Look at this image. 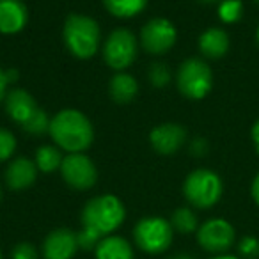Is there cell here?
<instances>
[{"label":"cell","instance_id":"21","mask_svg":"<svg viewBox=\"0 0 259 259\" xmlns=\"http://www.w3.org/2000/svg\"><path fill=\"white\" fill-rule=\"evenodd\" d=\"M170 226L174 231L181 234H190L195 233L199 229L197 215L192 211L190 208H178L172 213V219H170Z\"/></svg>","mask_w":259,"mask_h":259},{"label":"cell","instance_id":"28","mask_svg":"<svg viewBox=\"0 0 259 259\" xmlns=\"http://www.w3.org/2000/svg\"><path fill=\"white\" fill-rule=\"evenodd\" d=\"M11 259H37V248L32 243H18L13 248Z\"/></svg>","mask_w":259,"mask_h":259},{"label":"cell","instance_id":"22","mask_svg":"<svg viewBox=\"0 0 259 259\" xmlns=\"http://www.w3.org/2000/svg\"><path fill=\"white\" fill-rule=\"evenodd\" d=\"M243 15V2L241 0H222L219 4V18L224 23H234Z\"/></svg>","mask_w":259,"mask_h":259},{"label":"cell","instance_id":"33","mask_svg":"<svg viewBox=\"0 0 259 259\" xmlns=\"http://www.w3.org/2000/svg\"><path fill=\"white\" fill-rule=\"evenodd\" d=\"M209 259H240V257L231 255V254H219V255H213V257H209Z\"/></svg>","mask_w":259,"mask_h":259},{"label":"cell","instance_id":"17","mask_svg":"<svg viewBox=\"0 0 259 259\" xmlns=\"http://www.w3.org/2000/svg\"><path fill=\"white\" fill-rule=\"evenodd\" d=\"M108 93H110V98L115 101V103H130L134 101L139 94V83L134 76L130 73L124 71H117L108 82Z\"/></svg>","mask_w":259,"mask_h":259},{"label":"cell","instance_id":"18","mask_svg":"<svg viewBox=\"0 0 259 259\" xmlns=\"http://www.w3.org/2000/svg\"><path fill=\"white\" fill-rule=\"evenodd\" d=\"M96 259H134V248L122 236H105L94 248Z\"/></svg>","mask_w":259,"mask_h":259},{"label":"cell","instance_id":"37","mask_svg":"<svg viewBox=\"0 0 259 259\" xmlns=\"http://www.w3.org/2000/svg\"><path fill=\"white\" fill-rule=\"evenodd\" d=\"M254 2H255V4H257V6H259V0H254Z\"/></svg>","mask_w":259,"mask_h":259},{"label":"cell","instance_id":"9","mask_svg":"<svg viewBox=\"0 0 259 259\" xmlns=\"http://www.w3.org/2000/svg\"><path fill=\"white\" fill-rule=\"evenodd\" d=\"M236 240L234 227L224 219H209L197 229V241L206 252L226 254Z\"/></svg>","mask_w":259,"mask_h":259},{"label":"cell","instance_id":"16","mask_svg":"<svg viewBox=\"0 0 259 259\" xmlns=\"http://www.w3.org/2000/svg\"><path fill=\"white\" fill-rule=\"evenodd\" d=\"M199 50L208 59H220L229 50V36L219 27H209L199 37Z\"/></svg>","mask_w":259,"mask_h":259},{"label":"cell","instance_id":"5","mask_svg":"<svg viewBox=\"0 0 259 259\" xmlns=\"http://www.w3.org/2000/svg\"><path fill=\"white\" fill-rule=\"evenodd\" d=\"M178 91L188 100L199 101L209 94L213 87V75L202 59H187L181 62L176 75Z\"/></svg>","mask_w":259,"mask_h":259},{"label":"cell","instance_id":"11","mask_svg":"<svg viewBox=\"0 0 259 259\" xmlns=\"http://www.w3.org/2000/svg\"><path fill=\"white\" fill-rule=\"evenodd\" d=\"M187 141V130L178 122H163L149 134V144L158 155L172 156Z\"/></svg>","mask_w":259,"mask_h":259},{"label":"cell","instance_id":"26","mask_svg":"<svg viewBox=\"0 0 259 259\" xmlns=\"http://www.w3.org/2000/svg\"><path fill=\"white\" fill-rule=\"evenodd\" d=\"M241 257L245 259H257L259 257V240L254 236H243L238 243Z\"/></svg>","mask_w":259,"mask_h":259},{"label":"cell","instance_id":"2","mask_svg":"<svg viewBox=\"0 0 259 259\" xmlns=\"http://www.w3.org/2000/svg\"><path fill=\"white\" fill-rule=\"evenodd\" d=\"M126 219V208L119 197L103 194L93 197L82 209V227L93 231L100 238L110 236L122 226Z\"/></svg>","mask_w":259,"mask_h":259},{"label":"cell","instance_id":"1","mask_svg":"<svg viewBox=\"0 0 259 259\" xmlns=\"http://www.w3.org/2000/svg\"><path fill=\"white\" fill-rule=\"evenodd\" d=\"M52 141L68 153H83L94 141V128L83 112L64 108L50 119Z\"/></svg>","mask_w":259,"mask_h":259},{"label":"cell","instance_id":"6","mask_svg":"<svg viewBox=\"0 0 259 259\" xmlns=\"http://www.w3.org/2000/svg\"><path fill=\"white\" fill-rule=\"evenodd\" d=\"M134 238L141 250L148 254H162L172 243L174 229L169 220L162 217H146L135 224Z\"/></svg>","mask_w":259,"mask_h":259},{"label":"cell","instance_id":"31","mask_svg":"<svg viewBox=\"0 0 259 259\" xmlns=\"http://www.w3.org/2000/svg\"><path fill=\"white\" fill-rule=\"evenodd\" d=\"M250 194H252V199H254V202L259 206V172L255 174L254 181H252V187H250Z\"/></svg>","mask_w":259,"mask_h":259},{"label":"cell","instance_id":"14","mask_svg":"<svg viewBox=\"0 0 259 259\" xmlns=\"http://www.w3.org/2000/svg\"><path fill=\"white\" fill-rule=\"evenodd\" d=\"M37 172L39 170H37L34 160L18 156L6 169V183L11 190H25L36 183Z\"/></svg>","mask_w":259,"mask_h":259},{"label":"cell","instance_id":"24","mask_svg":"<svg viewBox=\"0 0 259 259\" xmlns=\"http://www.w3.org/2000/svg\"><path fill=\"white\" fill-rule=\"evenodd\" d=\"M148 76H149V82H151L153 85L162 89V87H165L167 83H169L170 71L163 62H155V64H151V68H149Z\"/></svg>","mask_w":259,"mask_h":259},{"label":"cell","instance_id":"32","mask_svg":"<svg viewBox=\"0 0 259 259\" xmlns=\"http://www.w3.org/2000/svg\"><path fill=\"white\" fill-rule=\"evenodd\" d=\"M252 142H254V148H255V153L259 155V119L254 122V126H252Z\"/></svg>","mask_w":259,"mask_h":259},{"label":"cell","instance_id":"25","mask_svg":"<svg viewBox=\"0 0 259 259\" xmlns=\"http://www.w3.org/2000/svg\"><path fill=\"white\" fill-rule=\"evenodd\" d=\"M16 151V137L6 128H0V162H6Z\"/></svg>","mask_w":259,"mask_h":259},{"label":"cell","instance_id":"8","mask_svg":"<svg viewBox=\"0 0 259 259\" xmlns=\"http://www.w3.org/2000/svg\"><path fill=\"white\" fill-rule=\"evenodd\" d=\"M62 180L75 190H89L98 181V169L94 162L83 153H69L61 163Z\"/></svg>","mask_w":259,"mask_h":259},{"label":"cell","instance_id":"3","mask_svg":"<svg viewBox=\"0 0 259 259\" xmlns=\"http://www.w3.org/2000/svg\"><path fill=\"white\" fill-rule=\"evenodd\" d=\"M62 39H64L69 54L75 55L76 59H80V61L93 59L100 48L101 41L100 25L91 16L73 13L64 22Z\"/></svg>","mask_w":259,"mask_h":259},{"label":"cell","instance_id":"35","mask_svg":"<svg viewBox=\"0 0 259 259\" xmlns=\"http://www.w3.org/2000/svg\"><path fill=\"white\" fill-rule=\"evenodd\" d=\"M172 259H194L192 255H187V254H180V255H176V257H172Z\"/></svg>","mask_w":259,"mask_h":259},{"label":"cell","instance_id":"39","mask_svg":"<svg viewBox=\"0 0 259 259\" xmlns=\"http://www.w3.org/2000/svg\"><path fill=\"white\" fill-rule=\"evenodd\" d=\"M0 195H2V190H0Z\"/></svg>","mask_w":259,"mask_h":259},{"label":"cell","instance_id":"23","mask_svg":"<svg viewBox=\"0 0 259 259\" xmlns=\"http://www.w3.org/2000/svg\"><path fill=\"white\" fill-rule=\"evenodd\" d=\"M22 128L32 135H43L50 130V117H48L47 112H45L43 108H39V110H37L36 114L22 126Z\"/></svg>","mask_w":259,"mask_h":259},{"label":"cell","instance_id":"19","mask_svg":"<svg viewBox=\"0 0 259 259\" xmlns=\"http://www.w3.org/2000/svg\"><path fill=\"white\" fill-rule=\"evenodd\" d=\"M103 6L115 18H134L148 6V0H103Z\"/></svg>","mask_w":259,"mask_h":259},{"label":"cell","instance_id":"29","mask_svg":"<svg viewBox=\"0 0 259 259\" xmlns=\"http://www.w3.org/2000/svg\"><path fill=\"white\" fill-rule=\"evenodd\" d=\"M190 151H192V155H195V156H204L206 151H208V144H206L204 139H195L190 146Z\"/></svg>","mask_w":259,"mask_h":259},{"label":"cell","instance_id":"4","mask_svg":"<svg viewBox=\"0 0 259 259\" xmlns=\"http://www.w3.org/2000/svg\"><path fill=\"white\" fill-rule=\"evenodd\" d=\"M224 192L222 180L211 169H195L183 183V195L194 208L208 209L220 201Z\"/></svg>","mask_w":259,"mask_h":259},{"label":"cell","instance_id":"12","mask_svg":"<svg viewBox=\"0 0 259 259\" xmlns=\"http://www.w3.org/2000/svg\"><path fill=\"white\" fill-rule=\"evenodd\" d=\"M78 250L76 233L68 227H59L47 234L43 241L45 259H73Z\"/></svg>","mask_w":259,"mask_h":259},{"label":"cell","instance_id":"36","mask_svg":"<svg viewBox=\"0 0 259 259\" xmlns=\"http://www.w3.org/2000/svg\"><path fill=\"white\" fill-rule=\"evenodd\" d=\"M255 41H257V45H259V25H257V30H255Z\"/></svg>","mask_w":259,"mask_h":259},{"label":"cell","instance_id":"15","mask_svg":"<svg viewBox=\"0 0 259 259\" xmlns=\"http://www.w3.org/2000/svg\"><path fill=\"white\" fill-rule=\"evenodd\" d=\"M37 110H39V107H37L36 100L27 91L13 89L6 96V112L16 124L23 126Z\"/></svg>","mask_w":259,"mask_h":259},{"label":"cell","instance_id":"13","mask_svg":"<svg viewBox=\"0 0 259 259\" xmlns=\"http://www.w3.org/2000/svg\"><path fill=\"white\" fill-rule=\"evenodd\" d=\"M29 11L23 0H0V34L11 36L25 29Z\"/></svg>","mask_w":259,"mask_h":259},{"label":"cell","instance_id":"30","mask_svg":"<svg viewBox=\"0 0 259 259\" xmlns=\"http://www.w3.org/2000/svg\"><path fill=\"white\" fill-rule=\"evenodd\" d=\"M8 85H9V76H8V71L0 68V101L6 100L8 96Z\"/></svg>","mask_w":259,"mask_h":259},{"label":"cell","instance_id":"7","mask_svg":"<svg viewBox=\"0 0 259 259\" xmlns=\"http://www.w3.org/2000/svg\"><path fill=\"white\" fill-rule=\"evenodd\" d=\"M139 41L126 29H115L108 34L103 45V59L107 66L115 71H124L137 59Z\"/></svg>","mask_w":259,"mask_h":259},{"label":"cell","instance_id":"38","mask_svg":"<svg viewBox=\"0 0 259 259\" xmlns=\"http://www.w3.org/2000/svg\"><path fill=\"white\" fill-rule=\"evenodd\" d=\"M0 259H2V252H0Z\"/></svg>","mask_w":259,"mask_h":259},{"label":"cell","instance_id":"34","mask_svg":"<svg viewBox=\"0 0 259 259\" xmlns=\"http://www.w3.org/2000/svg\"><path fill=\"white\" fill-rule=\"evenodd\" d=\"M201 4H217V2H222V0H197Z\"/></svg>","mask_w":259,"mask_h":259},{"label":"cell","instance_id":"10","mask_svg":"<svg viewBox=\"0 0 259 259\" xmlns=\"http://www.w3.org/2000/svg\"><path fill=\"white\" fill-rule=\"evenodd\" d=\"M178 30L167 18H151L141 30V45L148 54H167L176 45Z\"/></svg>","mask_w":259,"mask_h":259},{"label":"cell","instance_id":"27","mask_svg":"<svg viewBox=\"0 0 259 259\" xmlns=\"http://www.w3.org/2000/svg\"><path fill=\"white\" fill-rule=\"evenodd\" d=\"M76 240H78V248H83V250H94L96 245L100 243L101 238L98 234H94L93 231L83 229L76 233Z\"/></svg>","mask_w":259,"mask_h":259},{"label":"cell","instance_id":"20","mask_svg":"<svg viewBox=\"0 0 259 259\" xmlns=\"http://www.w3.org/2000/svg\"><path fill=\"white\" fill-rule=\"evenodd\" d=\"M64 156L61 155L57 148L54 146H41L36 149V156H34V162H36L37 170L45 174H50L54 170L61 169V163Z\"/></svg>","mask_w":259,"mask_h":259}]
</instances>
